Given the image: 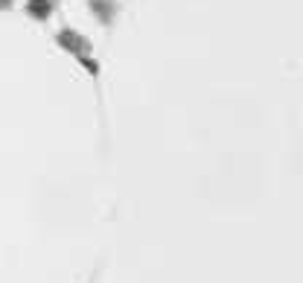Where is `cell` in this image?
Segmentation results:
<instances>
[{"label":"cell","mask_w":303,"mask_h":283,"mask_svg":"<svg viewBox=\"0 0 303 283\" xmlns=\"http://www.w3.org/2000/svg\"><path fill=\"white\" fill-rule=\"evenodd\" d=\"M50 9H53L50 0H32L30 6H27V12H30V15H35V18H47V15H50Z\"/></svg>","instance_id":"cell-2"},{"label":"cell","mask_w":303,"mask_h":283,"mask_svg":"<svg viewBox=\"0 0 303 283\" xmlns=\"http://www.w3.org/2000/svg\"><path fill=\"white\" fill-rule=\"evenodd\" d=\"M59 44H64V47H67V50H73V53H79V50H85V47H88V44H85V38H76L73 32H61Z\"/></svg>","instance_id":"cell-1"}]
</instances>
